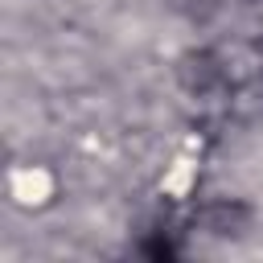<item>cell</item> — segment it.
Wrapping results in <instances>:
<instances>
[{
    "instance_id": "obj_3",
    "label": "cell",
    "mask_w": 263,
    "mask_h": 263,
    "mask_svg": "<svg viewBox=\"0 0 263 263\" xmlns=\"http://www.w3.org/2000/svg\"><path fill=\"white\" fill-rule=\"evenodd\" d=\"M168 8H173L189 29H210V25L222 21L226 0H168Z\"/></svg>"
},
{
    "instance_id": "obj_1",
    "label": "cell",
    "mask_w": 263,
    "mask_h": 263,
    "mask_svg": "<svg viewBox=\"0 0 263 263\" xmlns=\"http://www.w3.org/2000/svg\"><path fill=\"white\" fill-rule=\"evenodd\" d=\"M197 230L210 242H247L255 234V205L242 197H214L197 210Z\"/></svg>"
},
{
    "instance_id": "obj_2",
    "label": "cell",
    "mask_w": 263,
    "mask_h": 263,
    "mask_svg": "<svg viewBox=\"0 0 263 263\" xmlns=\"http://www.w3.org/2000/svg\"><path fill=\"white\" fill-rule=\"evenodd\" d=\"M173 78L189 99H210V95H218L226 86V62L210 45H189L185 53H177Z\"/></svg>"
}]
</instances>
